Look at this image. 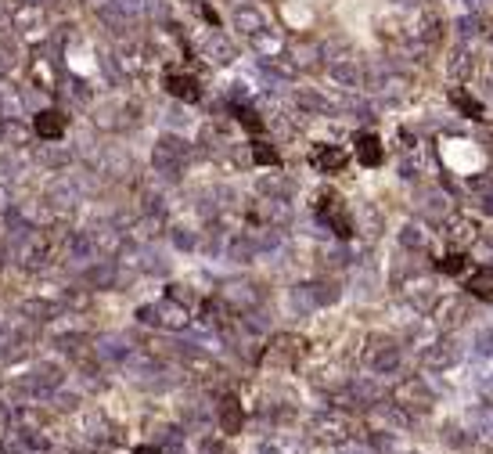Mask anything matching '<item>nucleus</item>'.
I'll use <instances>...</instances> for the list:
<instances>
[{
  "instance_id": "f257e3e1",
  "label": "nucleus",
  "mask_w": 493,
  "mask_h": 454,
  "mask_svg": "<svg viewBox=\"0 0 493 454\" xmlns=\"http://www.w3.org/2000/svg\"><path fill=\"white\" fill-rule=\"evenodd\" d=\"M310 162L317 170H324V173H338L342 166H346V155H342L338 148H331V144H317V148L310 152Z\"/></svg>"
},
{
  "instance_id": "f03ea898",
  "label": "nucleus",
  "mask_w": 493,
  "mask_h": 454,
  "mask_svg": "<svg viewBox=\"0 0 493 454\" xmlns=\"http://www.w3.org/2000/svg\"><path fill=\"white\" fill-rule=\"evenodd\" d=\"M357 159L363 162V166H378V162L385 159V148L378 134H357Z\"/></svg>"
},
{
  "instance_id": "7ed1b4c3",
  "label": "nucleus",
  "mask_w": 493,
  "mask_h": 454,
  "mask_svg": "<svg viewBox=\"0 0 493 454\" xmlns=\"http://www.w3.org/2000/svg\"><path fill=\"white\" fill-rule=\"evenodd\" d=\"M166 91L169 94H177L184 101H198V79L195 76H184V72H166Z\"/></svg>"
},
{
  "instance_id": "20e7f679",
  "label": "nucleus",
  "mask_w": 493,
  "mask_h": 454,
  "mask_svg": "<svg viewBox=\"0 0 493 454\" xmlns=\"http://www.w3.org/2000/svg\"><path fill=\"white\" fill-rule=\"evenodd\" d=\"M61 130H65V119H61L58 112H40L36 116V134L40 137H61Z\"/></svg>"
},
{
  "instance_id": "39448f33",
  "label": "nucleus",
  "mask_w": 493,
  "mask_h": 454,
  "mask_svg": "<svg viewBox=\"0 0 493 454\" xmlns=\"http://www.w3.org/2000/svg\"><path fill=\"white\" fill-rule=\"evenodd\" d=\"M468 292L479 296V299H493V267H490V271H479V274L468 278Z\"/></svg>"
},
{
  "instance_id": "423d86ee",
  "label": "nucleus",
  "mask_w": 493,
  "mask_h": 454,
  "mask_svg": "<svg viewBox=\"0 0 493 454\" xmlns=\"http://www.w3.org/2000/svg\"><path fill=\"white\" fill-rule=\"evenodd\" d=\"M224 429L227 432H238L242 429V407H238V400H234V397L224 400Z\"/></svg>"
},
{
  "instance_id": "0eeeda50",
  "label": "nucleus",
  "mask_w": 493,
  "mask_h": 454,
  "mask_svg": "<svg viewBox=\"0 0 493 454\" xmlns=\"http://www.w3.org/2000/svg\"><path fill=\"white\" fill-rule=\"evenodd\" d=\"M450 101H454V105H461V109L468 112V119H483V105H479L476 97H468L464 91H454V94H450Z\"/></svg>"
},
{
  "instance_id": "6e6552de",
  "label": "nucleus",
  "mask_w": 493,
  "mask_h": 454,
  "mask_svg": "<svg viewBox=\"0 0 493 454\" xmlns=\"http://www.w3.org/2000/svg\"><path fill=\"white\" fill-rule=\"evenodd\" d=\"M439 271H443V274H461V271H464V256H446V260L439 263Z\"/></svg>"
},
{
  "instance_id": "1a4fd4ad",
  "label": "nucleus",
  "mask_w": 493,
  "mask_h": 454,
  "mask_svg": "<svg viewBox=\"0 0 493 454\" xmlns=\"http://www.w3.org/2000/svg\"><path fill=\"white\" fill-rule=\"evenodd\" d=\"M238 119H242V127H245V130H252V134H260V130H263V123L256 119L252 112H245V109H238Z\"/></svg>"
},
{
  "instance_id": "9d476101",
  "label": "nucleus",
  "mask_w": 493,
  "mask_h": 454,
  "mask_svg": "<svg viewBox=\"0 0 493 454\" xmlns=\"http://www.w3.org/2000/svg\"><path fill=\"white\" fill-rule=\"evenodd\" d=\"M252 152H256V162H277V152H274V148H267V141H260Z\"/></svg>"
}]
</instances>
